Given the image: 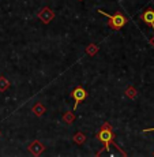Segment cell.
<instances>
[{
  "instance_id": "1",
  "label": "cell",
  "mask_w": 154,
  "mask_h": 157,
  "mask_svg": "<svg viewBox=\"0 0 154 157\" xmlns=\"http://www.w3.org/2000/svg\"><path fill=\"white\" fill-rule=\"evenodd\" d=\"M98 13L108 18V26H109L111 29H113V30H120L127 23V18L124 17V14H123L122 11H117L115 15H111V14L105 13L104 10H98Z\"/></svg>"
},
{
  "instance_id": "2",
  "label": "cell",
  "mask_w": 154,
  "mask_h": 157,
  "mask_svg": "<svg viewBox=\"0 0 154 157\" xmlns=\"http://www.w3.org/2000/svg\"><path fill=\"white\" fill-rule=\"evenodd\" d=\"M113 138H115V134L112 131V127L109 126V123L105 122L102 124L101 130L97 132V140L101 144H104V149H109L111 144L113 142Z\"/></svg>"
},
{
  "instance_id": "3",
  "label": "cell",
  "mask_w": 154,
  "mask_h": 157,
  "mask_svg": "<svg viewBox=\"0 0 154 157\" xmlns=\"http://www.w3.org/2000/svg\"><path fill=\"white\" fill-rule=\"evenodd\" d=\"M72 97H74V101H75V104H74V109H77L78 104H79L81 101L86 100L87 93H86V90H85L82 86H77L74 90H72Z\"/></svg>"
},
{
  "instance_id": "4",
  "label": "cell",
  "mask_w": 154,
  "mask_h": 157,
  "mask_svg": "<svg viewBox=\"0 0 154 157\" xmlns=\"http://www.w3.org/2000/svg\"><path fill=\"white\" fill-rule=\"evenodd\" d=\"M38 18H40L45 25H48L49 22H52V21L55 19V13H53L49 7H44L40 13H38Z\"/></svg>"
},
{
  "instance_id": "5",
  "label": "cell",
  "mask_w": 154,
  "mask_h": 157,
  "mask_svg": "<svg viewBox=\"0 0 154 157\" xmlns=\"http://www.w3.org/2000/svg\"><path fill=\"white\" fill-rule=\"evenodd\" d=\"M29 150H30V153H32L33 156H40L41 153L45 150V146L40 142V141L36 140V141H33V142L29 145Z\"/></svg>"
},
{
  "instance_id": "6",
  "label": "cell",
  "mask_w": 154,
  "mask_h": 157,
  "mask_svg": "<svg viewBox=\"0 0 154 157\" xmlns=\"http://www.w3.org/2000/svg\"><path fill=\"white\" fill-rule=\"evenodd\" d=\"M142 21L147 25H150L153 28V32H154V10L153 8H147L143 14H142Z\"/></svg>"
},
{
  "instance_id": "7",
  "label": "cell",
  "mask_w": 154,
  "mask_h": 157,
  "mask_svg": "<svg viewBox=\"0 0 154 157\" xmlns=\"http://www.w3.org/2000/svg\"><path fill=\"white\" fill-rule=\"evenodd\" d=\"M33 113H34L36 116H42V115L45 113V107L41 102H36V104L33 105Z\"/></svg>"
},
{
  "instance_id": "8",
  "label": "cell",
  "mask_w": 154,
  "mask_h": 157,
  "mask_svg": "<svg viewBox=\"0 0 154 157\" xmlns=\"http://www.w3.org/2000/svg\"><path fill=\"white\" fill-rule=\"evenodd\" d=\"M74 142L78 144V145H82L86 142V135L83 134V132H77V134L74 135Z\"/></svg>"
},
{
  "instance_id": "9",
  "label": "cell",
  "mask_w": 154,
  "mask_h": 157,
  "mask_svg": "<svg viewBox=\"0 0 154 157\" xmlns=\"http://www.w3.org/2000/svg\"><path fill=\"white\" fill-rule=\"evenodd\" d=\"M137 94H138V93H137V89H135L134 86H128V87L126 89V96H127V97H130L131 100L137 98Z\"/></svg>"
},
{
  "instance_id": "10",
  "label": "cell",
  "mask_w": 154,
  "mask_h": 157,
  "mask_svg": "<svg viewBox=\"0 0 154 157\" xmlns=\"http://www.w3.org/2000/svg\"><path fill=\"white\" fill-rule=\"evenodd\" d=\"M74 120H75V115H74V112H71V111L64 113V116H63V122H64L66 124H71Z\"/></svg>"
},
{
  "instance_id": "11",
  "label": "cell",
  "mask_w": 154,
  "mask_h": 157,
  "mask_svg": "<svg viewBox=\"0 0 154 157\" xmlns=\"http://www.w3.org/2000/svg\"><path fill=\"white\" fill-rule=\"evenodd\" d=\"M10 87V82L6 77H0V92H6Z\"/></svg>"
},
{
  "instance_id": "12",
  "label": "cell",
  "mask_w": 154,
  "mask_h": 157,
  "mask_svg": "<svg viewBox=\"0 0 154 157\" xmlns=\"http://www.w3.org/2000/svg\"><path fill=\"white\" fill-rule=\"evenodd\" d=\"M98 52V47L96 44H90V45H87V48H86V53L89 56H94L96 53Z\"/></svg>"
},
{
  "instance_id": "13",
  "label": "cell",
  "mask_w": 154,
  "mask_h": 157,
  "mask_svg": "<svg viewBox=\"0 0 154 157\" xmlns=\"http://www.w3.org/2000/svg\"><path fill=\"white\" fill-rule=\"evenodd\" d=\"M152 131H154V127H152V128H146V130H143V132L146 134V132H152Z\"/></svg>"
},
{
  "instance_id": "14",
  "label": "cell",
  "mask_w": 154,
  "mask_h": 157,
  "mask_svg": "<svg viewBox=\"0 0 154 157\" xmlns=\"http://www.w3.org/2000/svg\"><path fill=\"white\" fill-rule=\"evenodd\" d=\"M150 44H152L153 47H154V37H153V38H150Z\"/></svg>"
},
{
  "instance_id": "15",
  "label": "cell",
  "mask_w": 154,
  "mask_h": 157,
  "mask_svg": "<svg viewBox=\"0 0 154 157\" xmlns=\"http://www.w3.org/2000/svg\"><path fill=\"white\" fill-rule=\"evenodd\" d=\"M153 156H154V153H153Z\"/></svg>"
}]
</instances>
